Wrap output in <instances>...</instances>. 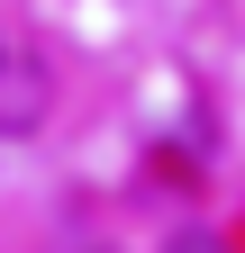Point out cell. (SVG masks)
<instances>
[{
	"instance_id": "6da1fadb",
	"label": "cell",
	"mask_w": 245,
	"mask_h": 253,
	"mask_svg": "<svg viewBox=\"0 0 245 253\" xmlns=\"http://www.w3.org/2000/svg\"><path fill=\"white\" fill-rule=\"evenodd\" d=\"M173 253H209V244H200V235H191V244H173Z\"/></svg>"
}]
</instances>
